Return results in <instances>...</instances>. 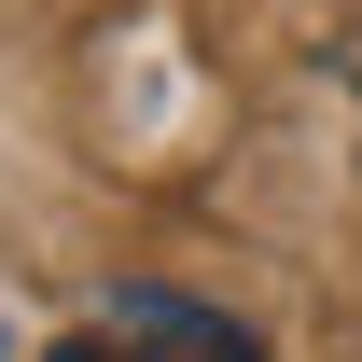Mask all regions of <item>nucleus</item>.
<instances>
[{"mask_svg": "<svg viewBox=\"0 0 362 362\" xmlns=\"http://www.w3.org/2000/svg\"><path fill=\"white\" fill-rule=\"evenodd\" d=\"M112 334H126V349H153V362H265L237 320L181 307V293H112Z\"/></svg>", "mask_w": 362, "mask_h": 362, "instance_id": "1", "label": "nucleus"}, {"mask_svg": "<svg viewBox=\"0 0 362 362\" xmlns=\"http://www.w3.org/2000/svg\"><path fill=\"white\" fill-rule=\"evenodd\" d=\"M56 362H153V349H126V334L98 320V334H70V349H56Z\"/></svg>", "mask_w": 362, "mask_h": 362, "instance_id": "2", "label": "nucleus"}]
</instances>
